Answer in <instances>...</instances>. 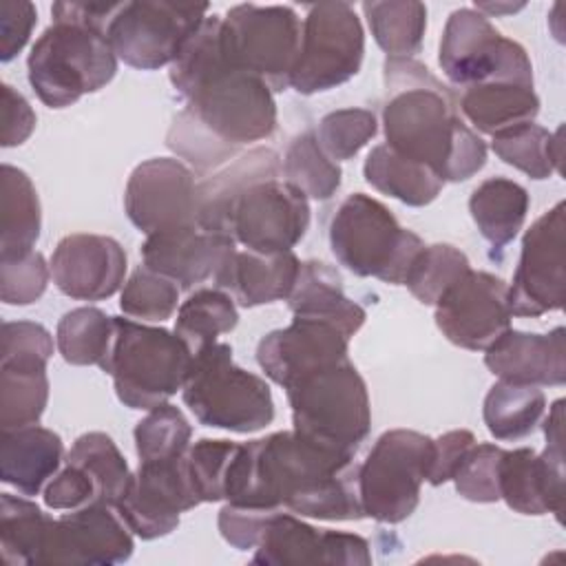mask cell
<instances>
[{"mask_svg":"<svg viewBox=\"0 0 566 566\" xmlns=\"http://www.w3.org/2000/svg\"><path fill=\"white\" fill-rule=\"evenodd\" d=\"M223 502L287 509L327 522L365 517L354 453L316 444L294 429L239 444Z\"/></svg>","mask_w":566,"mask_h":566,"instance_id":"6da1fadb","label":"cell"},{"mask_svg":"<svg viewBox=\"0 0 566 566\" xmlns=\"http://www.w3.org/2000/svg\"><path fill=\"white\" fill-rule=\"evenodd\" d=\"M382 130L387 146L431 168L442 181H467L486 164V144L458 115L453 93L413 57L385 62Z\"/></svg>","mask_w":566,"mask_h":566,"instance_id":"7a4b0ae2","label":"cell"},{"mask_svg":"<svg viewBox=\"0 0 566 566\" xmlns=\"http://www.w3.org/2000/svg\"><path fill=\"white\" fill-rule=\"evenodd\" d=\"M170 82L186 108L223 144L241 148L276 130V104L265 82L228 62L221 44V15H206L179 57Z\"/></svg>","mask_w":566,"mask_h":566,"instance_id":"3957f363","label":"cell"},{"mask_svg":"<svg viewBox=\"0 0 566 566\" xmlns=\"http://www.w3.org/2000/svg\"><path fill=\"white\" fill-rule=\"evenodd\" d=\"M115 334L102 371L111 374L119 402L150 411L181 391L192 352L166 327L113 316Z\"/></svg>","mask_w":566,"mask_h":566,"instance_id":"277c9868","label":"cell"},{"mask_svg":"<svg viewBox=\"0 0 566 566\" xmlns=\"http://www.w3.org/2000/svg\"><path fill=\"white\" fill-rule=\"evenodd\" d=\"M181 396L192 416L206 427L252 433L274 420L270 385L239 367L228 343L217 340L192 354Z\"/></svg>","mask_w":566,"mask_h":566,"instance_id":"5b68a950","label":"cell"},{"mask_svg":"<svg viewBox=\"0 0 566 566\" xmlns=\"http://www.w3.org/2000/svg\"><path fill=\"white\" fill-rule=\"evenodd\" d=\"M329 248L352 274L405 285L424 243L416 232L402 228L378 199L354 192L343 199L332 217Z\"/></svg>","mask_w":566,"mask_h":566,"instance_id":"8992f818","label":"cell"},{"mask_svg":"<svg viewBox=\"0 0 566 566\" xmlns=\"http://www.w3.org/2000/svg\"><path fill=\"white\" fill-rule=\"evenodd\" d=\"M27 73L42 104L64 108L104 88L117 73V55L106 33L53 22L31 46Z\"/></svg>","mask_w":566,"mask_h":566,"instance_id":"52a82bcc","label":"cell"},{"mask_svg":"<svg viewBox=\"0 0 566 566\" xmlns=\"http://www.w3.org/2000/svg\"><path fill=\"white\" fill-rule=\"evenodd\" d=\"M285 394L292 429L316 444L354 453L371 429L367 385L349 358L301 378Z\"/></svg>","mask_w":566,"mask_h":566,"instance_id":"ba28073f","label":"cell"},{"mask_svg":"<svg viewBox=\"0 0 566 566\" xmlns=\"http://www.w3.org/2000/svg\"><path fill=\"white\" fill-rule=\"evenodd\" d=\"M431 462L433 438L413 429L385 431L358 464L363 515L382 524L407 520L418 509Z\"/></svg>","mask_w":566,"mask_h":566,"instance_id":"9c48e42d","label":"cell"},{"mask_svg":"<svg viewBox=\"0 0 566 566\" xmlns=\"http://www.w3.org/2000/svg\"><path fill=\"white\" fill-rule=\"evenodd\" d=\"M221 44L230 64L281 93L292 84L301 22L287 4H237L221 18Z\"/></svg>","mask_w":566,"mask_h":566,"instance_id":"30bf717a","label":"cell"},{"mask_svg":"<svg viewBox=\"0 0 566 566\" xmlns=\"http://www.w3.org/2000/svg\"><path fill=\"white\" fill-rule=\"evenodd\" d=\"M438 62L455 86L511 82L533 86V64L524 46L504 38L473 7L455 9L442 31Z\"/></svg>","mask_w":566,"mask_h":566,"instance_id":"8fae6325","label":"cell"},{"mask_svg":"<svg viewBox=\"0 0 566 566\" xmlns=\"http://www.w3.org/2000/svg\"><path fill=\"white\" fill-rule=\"evenodd\" d=\"M363 55L365 31L352 4H310L301 27V49L290 86L301 95L332 91L358 75Z\"/></svg>","mask_w":566,"mask_h":566,"instance_id":"7c38bea8","label":"cell"},{"mask_svg":"<svg viewBox=\"0 0 566 566\" xmlns=\"http://www.w3.org/2000/svg\"><path fill=\"white\" fill-rule=\"evenodd\" d=\"M208 15V4L137 0L122 2L106 29L115 55L139 71L172 64Z\"/></svg>","mask_w":566,"mask_h":566,"instance_id":"4fadbf2b","label":"cell"},{"mask_svg":"<svg viewBox=\"0 0 566 566\" xmlns=\"http://www.w3.org/2000/svg\"><path fill=\"white\" fill-rule=\"evenodd\" d=\"M307 228V197L281 177L245 186L226 214V234L245 250L263 254L292 252Z\"/></svg>","mask_w":566,"mask_h":566,"instance_id":"5bb4252c","label":"cell"},{"mask_svg":"<svg viewBox=\"0 0 566 566\" xmlns=\"http://www.w3.org/2000/svg\"><path fill=\"white\" fill-rule=\"evenodd\" d=\"M546 449L535 453L520 447L502 453L500 460V500L522 515L564 513V407L553 402L544 420Z\"/></svg>","mask_w":566,"mask_h":566,"instance_id":"9a60e30c","label":"cell"},{"mask_svg":"<svg viewBox=\"0 0 566 566\" xmlns=\"http://www.w3.org/2000/svg\"><path fill=\"white\" fill-rule=\"evenodd\" d=\"M564 228V201H557L524 232L513 285H509L513 316L535 318L562 310L566 298Z\"/></svg>","mask_w":566,"mask_h":566,"instance_id":"2e32d148","label":"cell"},{"mask_svg":"<svg viewBox=\"0 0 566 566\" xmlns=\"http://www.w3.org/2000/svg\"><path fill=\"white\" fill-rule=\"evenodd\" d=\"M199 504L201 500L192 486L184 453L168 460L139 462L115 509L133 535L157 539L172 533L179 515Z\"/></svg>","mask_w":566,"mask_h":566,"instance_id":"e0dca14e","label":"cell"},{"mask_svg":"<svg viewBox=\"0 0 566 566\" xmlns=\"http://www.w3.org/2000/svg\"><path fill=\"white\" fill-rule=\"evenodd\" d=\"M195 172L172 157H153L135 166L124 190L130 223L148 234L199 226Z\"/></svg>","mask_w":566,"mask_h":566,"instance_id":"ac0fdd59","label":"cell"},{"mask_svg":"<svg viewBox=\"0 0 566 566\" xmlns=\"http://www.w3.org/2000/svg\"><path fill=\"white\" fill-rule=\"evenodd\" d=\"M509 285L489 272L469 270L436 303V325L453 345L486 349L511 329Z\"/></svg>","mask_w":566,"mask_h":566,"instance_id":"d6986e66","label":"cell"},{"mask_svg":"<svg viewBox=\"0 0 566 566\" xmlns=\"http://www.w3.org/2000/svg\"><path fill=\"white\" fill-rule=\"evenodd\" d=\"M133 533L111 504H88L51 522L42 564L111 566L133 555Z\"/></svg>","mask_w":566,"mask_h":566,"instance_id":"ffe728a7","label":"cell"},{"mask_svg":"<svg viewBox=\"0 0 566 566\" xmlns=\"http://www.w3.org/2000/svg\"><path fill=\"white\" fill-rule=\"evenodd\" d=\"M252 562L263 566H367L371 564V553L367 539H363L360 535L314 528L312 524H305L292 513H283L281 509H276L265 522Z\"/></svg>","mask_w":566,"mask_h":566,"instance_id":"44dd1931","label":"cell"},{"mask_svg":"<svg viewBox=\"0 0 566 566\" xmlns=\"http://www.w3.org/2000/svg\"><path fill=\"white\" fill-rule=\"evenodd\" d=\"M349 338L334 325L294 316L283 329L265 334L256 345V363L263 374L287 389L301 378L347 360Z\"/></svg>","mask_w":566,"mask_h":566,"instance_id":"7402d4cb","label":"cell"},{"mask_svg":"<svg viewBox=\"0 0 566 566\" xmlns=\"http://www.w3.org/2000/svg\"><path fill=\"white\" fill-rule=\"evenodd\" d=\"M126 252L113 237L75 232L60 239L51 256L57 290L77 301H102L124 287Z\"/></svg>","mask_w":566,"mask_h":566,"instance_id":"603a6c76","label":"cell"},{"mask_svg":"<svg viewBox=\"0 0 566 566\" xmlns=\"http://www.w3.org/2000/svg\"><path fill=\"white\" fill-rule=\"evenodd\" d=\"M234 248V239L226 234L184 226L148 234L142 245V259L146 268L168 276L179 290H192L214 276Z\"/></svg>","mask_w":566,"mask_h":566,"instance_id":"cb8c5ba5","label":"cell"},{"mask_svg":"<svg viewBox=\"0 0 566 566\" xmlns=\"http://www.w3.org/2000/svg\"><path fill=\"white\" fill-rule=\"evenodd\" d=\"M484 365L506 382L562 387L566 382V329L548 334L506 329L484 349Z\"/></svg>","mask_w":566,"mask_h":566,"instance_id":"d4e9b609","label":"cell"},{"mask_svg":"<svg viewBox=\"0 0 566 566\" xmlns=\"http://www.w3.org/2000/svg\"><path fill=\"white\" fill-rule=\"evenodd\" d=\"M298 268L294 252L263 254L234 248L212 279L214 287L228 292L237 305L256 307L287 298Z\"/></svg>","mask_w":566,"mask_h":566,"instance_id":"484cf974","label":"cell"},{"mask_svg":"<svg viewBox=\"0 0 566 566\" xmlns=\"http://www.w3.org/2000/svg\"><path fill=\"white\" fill-rule=\"evenodd\" d=\"M285 301L294 316L329 323L347 338H352L367 318V312L345 294L340 274L316 259L301 263L294 287Z\"/></svg>","mask_w":566,"mask_h":566,"instance_id":"4316f807","label":"cell"},{"mask_svg":"<svg viewBox=\"0 0 566 566\" xmlns=\"http://www.w3.org/2000/svg\"><path fill=\"white\" fill-rule=\"evenodd\" d=\"M64 458L62 438L40 424L2 431L0 480L20 495H38L57 473Z\"/></svg>","mask_w":566,"mask_h":566,"instance_id":"83f0119b","label":"cell"},{"mask_svg":"<svg viewBox=\"0 0 566 566\" xmlns=\"http://www.w3.org/2000/svg\"><path fill=\"white\" fill-rule=\"evenodd\" d=\"M276 177H281V157L276 150L265 146H256L248 153H241L232 161H228V166L219 172L206 175V179L197 184L199 228L226 234V214L234 197L254 181Z\"/></svg>","mask_w":566,"mask_h":566,"instance_id":"f1b7e54d","label":"cell"},{"mask_svg":"<svg viewBox=\"0 0 566 566\" xmlns=\"http://www.w3.org/2000/svg\"><path fill=\"white\" fill-rule=\"evenodd\" d=\"M464 117L486 135L528 124L539 113V97L533 86L511 82H484L467 86L458 102Z\"/></svg>","mask_w":566,"mask_h":566,"instance_id":"f546056e","label":"cell"},{"mask_svg":"<svg viewBox=\"0 0 566 566\" xmlns=\"http://www.w3.org/2000/svg\"><path fill=\"white\" fill-rule=\"evenodd\" d=\"M0 177V259L24 256L40 237V199L24 170L4 164Z\"/></svg>","mask_w":566,"mask_h":566,"instance_id":"4dcf8cb0","label":"cell"},{"mask_svg":"<svg viewBox=\"0 0 566 566\" xmlns=\"http://www.w3.org/2000/svg\"><path fill=\"white\" fill-rule=\"evenodd\" d=\"M528 192L513 179L491 177L484 179L469 197V212L482 239L491 248L502 250L522 230L528 212Z\"/></svg>","mask_w":566,"mask_h":566,"instance_id":"1f68e13d","label":"cell"},{"mask_svg":"<svg viewBox=\"0 0 566 566\" xmlns=\"http://www.w3.org/2000/svg\"><path fill=\"white\" fill-rule=\"evenodd\" d=\"M363 175L365 181L378 192L413 208L431 203L444 186V181L431 168L400 157L387 144L371 148L365 159Z\"/></svg>","mask_w":566,"mask_h":566,"instance_id":"d6a6232c","label":"cell"},{"mask_svg":"<svg viewBox=\"0 0 566 566\" xmlns=\"http://www.w3.org/2000/svg\"><path fill=\"white\" fill-rule=\"evenodd\" d=\"M53 517L31 500L2 493L0 495V548L7 566L42 564V553Z\"/></svg>","mask_w":566,"mask_h":566,"instance_id":"836d02e7","label":"cell"},{"mask_svg":"<svg viewBox=\"0 0 566 566\" xmlns=\"http://www.w3.org/2000/svg\"><path fill=\"white\" fill-rule=\"evenodd\" d=\"M546 411V396L535 385L497 380L484 396L482 418L495 440H520L535 431Z\"/></svg>","mask_w":566,"mask_h":566,"instance_id":"e575fe53","label":"cell"},{"mask_svg":"<svg viewBox=\"0 0 566 566\" xmlns=\"http://www.w3.org/2000/svg\"><path fill=\"white\" fill-rule=\"evenodd\" d=\"M562 126L548 133L544 126L528 122L493 135V153L509 166L533 179H548L562 172Z\"/></svg>","mask_w":566,"mask_h":566,"instance_id":"d590c367","label":"cell"},{"mask_svg":"<svg viewBox=\"0 0 566 566\" xmlns=\"http://www.w3.org/2000/svg\"><path fill=\"white\" fill-rule=\"evenodd\" d=\"M239 312L232 296L219 287L195 290L177 310L175 334L192 354L217 343L221 334L237 327Z\"/></svg>","mask_w":566,"mask_h":566,"instance_id":"8d00e7d4","label":"cell"},{"mask_svg":"<svg viewBox=\"0 0 566 566\" xmlns=\"http://www.w3.org/2000/svg\"><path fill=\"white\" fill-rule=\"evenodd\" d=\"M363 13L376 44L389 57H413L420 53L427 31V7L422 2H363Z\"/></svg>","mask_w":566,"mask_h":566,"instance_id":"74e56055","label":"cell"},{"mask_svg":"<svg viewBox=\"0 0 566 566\" xmlns=\"http://www.w3.org/2000/svg\"><path fill=\"white\" fill-rule=\"evenodd\" d=\"M66 462L88 473L102 504L115 506L133 480L126 458L119 453L113 438L102 431L82 433L66 453Z\"/></svg>","mask_w":566,"mask_h":566,"instance_id":"f35d334b","label":"cell"},{"mask_svg":"<svg viewBox=\"0 0 566 566\" xmlns=\"http://www.w3.org/2000/svg\"><path fill=\"white\" fill-rule=\"evenodd\" d=\"M281 175L283 181L294 186L305 197L325 201L340 188L343 170L325 155L316 135L305 130L290 142L281 161Z\"/></svg>","mask_w":566,"mask_h":566,"instance_id":"ab89813d","label":"cell"},{"mask_svg":"<svg viewBox=\"0 0 566 566\" xmlns=\"http://www.w3.org/2000/svg\"><path fill=\"white\" fill-rule=\"evenodd\" d=\"M115 334V321L97 307H75L66 312L55 332L60 356L69 365H99L106 360Z\"/></svg>","mask_w":566,"mask_h":566,"instance_id":"60d3db41","label":"cell"},{"mask_svg":"<svg viewBox=\"0 0 566 566\" xmlns=\"http://www.w3.org/2000/svg\"><path fill=\"white\" fill-rule=\"evenodd\" d=\"M46 400V369L0 365V431L38 424Z\"/></svg>","mask_w":566,"mask_h":566,"instance_id":"b9f144b4","label":"cell"},{"mask_svg":"<svg viewBox=\"0 0 566 566\" xmlns=\"http://www.w3.org/2000/svg\"><path fill=\"white\" fill-rule=\"evenodd\" d=\"M469 270L471 265L462 250L451 243H433L424 245L416 256L405 285L422 305H436Z\"/></svg>","mask_w":566,"mask_h":566,"instance_id":"7bdbcfd3","label":"cell"},{"mask_svg":"<svg viewBox=\"0 0 566 566\" xmlns=\"http://www.w3.org/2000/svg\"><path fill=\"white\" fill-rule=\"evenodd\" d=\"M190 422L186 420L181 409L170 402L150 409L135 427V449L139 462L184 455L190 447Z\"/></svg>","mask_w":566,"mask_h":566,"instance_id":"ee69618b","label":"cell"},{"mask_svg":"<svg viewBox=\"0 0 566 566\" xmlns=\"http://www.w3.org/2000/svg\"><path fill=\"white\" fill-rule=\"evenodd\" d=\"M166 146L186 159L199 175H206L239 155V148L219 142L188 108L172 117Z\"/></svg>","mask_w":566,"mask_h":566,"instance_id":"f6af8a7d","label":"cell"},{"mask_svg":"<svg viewBox=\"0 0 566 566\" xmlns=\"http://www.w3.org/2000/svg\"><path fill=\"white\" fill-rule=\"evenodd\" d=\"M179 285L168 276L139 265L122 287L119 310L137 321H166L175 314Z\"/></svg>","mask_w":566,"mask_h":566,"instance_id":"bcb514c9","label":"cell"},{"mask_svg":"<svg viewBox=\"0 0 566 566\" xmlns=\"http://www.w3.org/2000/svg\"><path fill=\"white\" fill-rule=\"evenodd\" d=\"M378 133V119L367 108H338L327 113L321 124L316 139L332 161H345L358 155L367 142Z\"/></svg>","mask_w":566,"mask_h":566,"instance_id":"7dc6e473","label":"cell"},{"mask_svg":"<svg viewBox=\"0 0 566 566\" xmlns=\"http://www.w3.org/2000/svg\"><path fill=\"white\" fill-rule=\"evenodd\" d=\"M237 451L239 442L210 438H201L188 447L186 464L201 504L226 500V480Z\"/></svg>","mask_w":566,"mask_h":566,"instance_id":"c3c4849f","label":"cell"},{"mask_svg":"<svg viewBox=\"0 0 566 566\" xmlns=\"http://www.w3.org/2000/svg\"><path fill=\"white\" fill-rule=\"evenodd\" d=\"M504 449L497 444H473L453 473L455 491L478 504H491L500 500V460Z\"/></svg>","mask_w":566,"mask_h":566,"instance_id":"681fc988","label":"cell"},{"mask_svg":"<svg viewBox=\"0 0 566 566\" xmlns=\"http://www.w3.org/2000/svg\"><path fill=\"white\" fill-rule=\"evenodd\" d=\"M49 274L51 263L38 250L24 256L0 259V298L7 305H31L44 294Z\"/></svg>","mask_w":566,"mask_h":566,"instance_id":"f907efd6","label":"cell"},{"mask_svg":"<svg viewBox=\"0 0 566 566\" xmlns=\"http://www.w3.org/2000/svg\"><path fill=\"white\" fill-rule=\"evenodd\" d=\"M53 356L51 332L33 321H7L0 336V365L46 369Z\"/></svg>","mask_w":566,"mask_h":566,"instance_id":"816d5d0a","label":"cell"},{"mask_svg":"<svg viewBox=\"0 0 566 566\" xmlns=\"http://www.w3.org/2000/svg\"><path fill=\"white\" fill-rule=\"evenodd\" d=\"M274 511L276 509H259L226 502L219 511L217 526L221 537L237 551H254L263 535L265 522Z\"/></svg>","mask_w":566,"mask_h":566,"instance_id":"f5cc1de1","label":"cell"},{"mask_svg":"<svg viewBox=\"0 0 566 566\" xmlns=\"http://www.w3.org/2000/svg\"><path fill=\"white\" fill-rule=\"evenodd\" d=\"M42 497L44 504L53 511H75L99 502L95 482L88 478L86 471L71 462H66V467L51 478V482L44 486Z\"/></svg>","mask_w":566,"mask_h":566,"instance_id":"db71d44e","label":"cell"},{"mask_svg":"<svg viewBox=\"0 0 566 566\" xmlns=\"http://www.w3.org/2000/svg\"><path fill=\"white\" fill-rule=\"evenodd\" d=\"M38 11L27 0L0 2V60L11 62L29 42Z\"/></svg>","mask_w":566,"mask_h":566,"instance_id":"11a10c76","label":"cell"},{"mask_svg":"<svg viewBox=\"0 0 566 566\" xmlns=\"http://www.w3.org/2000/svg\"><path fill=\"white\" fill-rule=\"evenodd\" d=\"M0 122H2V146H20L29 139L35 128V113L27 97L18 93L13 86H0Z\"/></svg>","mask_w":566,"mask_h":566,"instance_id":"9f6ffc18","label":"cell"},{"mask_svg":"<svg viewBox=\"0 0 566 566\" xmlns=\"http://www.w3.org/2000/svg\"><path fill=\"white\" fill-rule=\"evenodd\" d=\"M473 444H475V436L467 429L447 431L444 436L436 438L433 440V462H431L427 482L433 486L449 482L453 478L458 464L462 462V458L467 455V451Z\"/></svg>","mask_w":566,"mask_h":566,"instance_id":"6f0895ef","label":"cell"},{"mask_svg":"<svg viewBox=\"0 0 566 566\" xmlns=\"http://www.w3.org/2000/svg\"><path fill=\"white\" fill-rule=\"evenodd\" d=\"M122 9V2H55L51 7L53 22L80 24L106 33L111 20Z\"/></svg>","mask_w":566,"mask_h":566,"instance_id":"680465c9","label":"cell"},{"mask_svg":"<svg viewBox=\"0 0 566 566\" xmlns=\"http://www.w3.org/2000/svg\"><path fill=\"white\" fill-rule=\"evenodd\" d=\"M524 4L520 2V4H511V2H475V11H480L482 15H504V13H513V11H517V9H522Z\"/></svg>","mask_w":566,"mask_h":566,"instance_id":"91938a15","label":"cell"}]
</instances>
